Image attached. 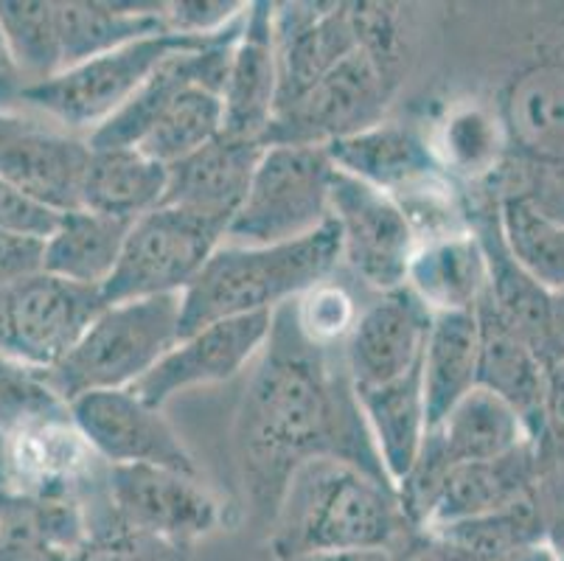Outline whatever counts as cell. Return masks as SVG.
<instances>
[{
    "label": "cell",
    "mask_w": 564,
    "mask_h": 561,
    "mask_svg": "<svg viewBox=\"0 0 564 561\" xmlns=\"http://www.w3.org/2000/svg\"><path fill=\"white\" fill-rule=\"evenodd\" d=\"M292 315L310 343L321 348H343L360 312L351 292L326 278L292 301Z\"/></svg>",
    "instance_id": "37"
},
{
    "label": "cell",
    "mask_w": 564,
    "mask_h": 561,
    "mask_svg": "<svg viewBox=\"0 0 564 561\" xmlns=\"http://www.w3.org/2000/svg\"><path fill=\"white\" fill-rule=\"evenodd\" d=\"M177 550L135 533L116 531L90 537L68 555V561H172Z\"/></svg>",
    "instance_id": "40"
},
{
    "label": "cell",
    "mask_w": 564,
    "mask_h": 561,
    "mask_svg": "<svg viewBox=\"0 0 564 561\" xmlns=\"http://www.w3.org/2000/svg\"><path fill=\"white\" fill-rule=\"evenodd\" d=\"M427 533H433L441 542L453 544L455 550L478 561L500 559V555H509L514 550L528 548V544L547 542L542 511L536 506V494L528 497V500L502 508V511L441 525V528H433Z\"/></svg>",
    "instance_id": "33"
},
{
    "label": "cell",
    "mask_w": 564,
    "mask_h": 561,
    "mask_svg": "<svg viewBox=\"0 0 564 561\" xmlns=\"http://www.w3.org/2000/svg\"><path fill=\"white\" fill-rule=\"evenodd\" d=\"M45 241L0 230V287L18 284L43 272Z\"/></svg>",
    "instance_id": "41"
},
{
    "label": "cell",
    "mask_w": 564,
    "mask_h": 561,
    "mask_svg": "<svg viewBox=\"0 0 564 561\" xmlns=\"http://www.w3.org/2000/svg\"><path fill=\"white\" fill-rule=\"evenodd\" d=\"M430 435L438 441L449 466L495 461L531 441L517 410L484 388L469 390Z\"/></svg>",
    "instance_id": "30"
},
{
    "label": "cell",
    "mask_w": 564,
    "mask_h": 561,
    "mask_svg": "<svg viewBox=\"0 0 564 561\" xmlns=\"http://www.w3.org/2000/svg\"><path fill=\"white\" fill-rule=\"evenodd\" d=\"M478 317V388L500 396L517 410L536 441L545 432V365L525 339L497 317L486 295L475 306Z\"/></svg>",
    "instance_id": "22"
},
{
    "label": "cell",
    "mask_w": 564,
    "mask_h": 561,
    "mask_svg": "<svg viewBox=\"0 0 564 561\" xmlns=\"http://www.w3.org/2000/svg\"><path fill=\"white\" fill-rule=\"evenodd\" d=\"M105 306L101 290L70 284L51 272L0 287V357L51 370L68 357Z\"/></svg>",
    "instance_id": "11"
},
{
    "label": "cell",
    "mask_w": 564,
    "mask_h": 561,
    "mask_svg": "<svg viewBox=\"0 0 564 561\" xmlns=\"http://www.w3.org/2000/svg\"><path fill=\"white\" fill-rule=\"evenodd\" d=\"M404 287L433 315L471 312L489 290V267L478 236L464 230L415 247Z\"/></svg>",
    "instance_id": "26"
},
{
    "label": "cell",
    "mask_w": 564,
    "mask_h": 561,
    "mask_svg": "<svg viewBox=\"0 0 564 561\" xmlns=\"http://www.w3.org/2000/svg\"><path fill=\"white\" fill-rule=\"evenodd\" d=\"M59 419H70V408L51 388L45 370L0 357V439Z\"/></svg>",
    "instance_id": "36"
},
{
    "label": "cell",
    "mask_w": 564,
    "mask_h": 561,
    "mask_svg": "<svg viewBox=\"0 0 564 561\" xmlns=\"http://www.w3.org/2000/svg\"><path fill=\"white\" fill-rule=\"evenodd\" d=\"M90 143L37 118L0 112V180L48 208L68 214L82 208Z\"/></svg>",
    "instance_id": "15"
},
{
    "label": "cell",
    "mask_w": 564,
    "mask_h": 561,
    "mask_svg": "<svg viewBox=\"0 0 564 561\" xmlns=\"http://www.w3.org/2000/svg\"><path fill=\"white\" fill-rule=\"evenodd\" d=\"M323 149L337 172L373 185L391 199H402L433 180L449 177L427 138L404 123L382 121Z\"/></svg>",
    "instance_id": "20"
},
{
    "label": "cell",
    "mask_w": 564,
    "mask_h": 561,
    "mask_svg": "<svg viewBox=\"0 0 564 561\" xmlns=\"http://www.w3.org/2000/svg\"><path fill=\"white\" fill-rule=\"evenodd\" d=\"M533 18L525 60L514 65L495 107L509 143L495 188L564 223V3L536 7Z\"/></svg>",
    "instance_id": "2"
},
{
    "label": "cell",
    "mask_w": 564,
    "mask_h": 561,
    "mask_svg": "<svg viewBox=\"0 0 564 561\" xmlns=\"http://www.w3.org/2000/svg\"><path fill=\"white\" fill-rule=\"evenodd\" d=\"M545 430L564 435V357L545 368Z\"/></svg>",
    "instance_id": "43"
},
{
    "label": "cell",
    "mask_w": 564,
    "mask_h": 561,
    "mask_svg": "<svg viewBox=\"0 0 564 561\" xmlns=\"http://www.w3.org/2000/svg\"><path fill=\"white\" fill-rule=\"evenodd\" d=\"M248 3L236 0H174L163 3V18L172 34H186V37H208L217 31L228 29Z\"/></svg>",
    "instance_id": "38"
},
{
    "label": "cell",
    "mask_w": 564,
    "mask_h": 561,
    "mask_svg": "<svg viewBox=\"0 0 564 561\" xmlns=\"http://www.w3.org/2000/svg\"><path fill=\"white\" fill-rule=\"evenodd\" d=\"M399 79L368 51L357 48L315 82L304 96L275 112L267 143L329 147L340 138L377 127L397 90Z\"/></svg>",
    "instance_id": "10"
},
{
    "label": "cell",
    "mask_w": 564,
    "mask_h": 561,
    "mask_svg": "<svg viewBox=\"0 0 564 561\" xmlns=\"http://www.w3.org/2000/svg\"><path fill=\"white\" fill-rule=\"evenodd\" d=\"M59 216H63L59 211L37 203L12 183L0 180V230L45 241L59 225Z\"/></svg>",
    "instance_id": "39"
},
{
    "label": "cell",
    "mask_w": 564,
    "mask_h": 561,
    "mask_svg": "<svg viewBox=\"0 0 564 561\" xmlns=\"http://www.w3.org/2000/svg\"><path fill=\"white\" fill-rule=\"evenodd\" d=\"M413 531L397 488L337 457L301 463L270 519V553L292 561L332 550H393Z\"/></svg>",
    "instance_id": "3"
},
{
    "label": "cell",
    "mask_w": 564,
    "mask_h": 561,
    "mask_svg": "<svg viewBox=\"0 0 564 561\" xmlns=\"http://www.w3.org/2000/svg\"><path fill=\"white\" fill-rule=\"evenodd\" d=\"M292 561H397V553L388 548H366V550H332V553H312Z\"/></svg>",
    "instance_id": "45"
},
{
    "label": "cell",
    "mask_w": 564,
    "mask_h": 561,
    "mask_svg": "<svg viewBox=\"0 0 564 561\" xmlns=\"http://www.w3.org/2000/svg\"><path fill=\"white\" fill-rule=\"evenodd\" d=\"M500 225L514 259L547 292H564V223L528 199L506 194L500 197Z\"/></svg>",
    "instance_id": "34"
},
{
    "label": "cell",
    "mask_w": 564,
    "mask_h": 561,
    "mask_svg": "<svg viewBox=\"0 0 564 561\" xmlns=\"http://www.w3.org/2000/svg\"><path fill=\"white\" fill-rule=\"evenodd\" d=\"M63 71L143 37L166 34L163 3L118 0H54Z\"/></svg>",
    "instance_id": "24"
},
{
    "label": "cell",
    "mask_w": 564,
    "mask_h": 561,
    "mask_svg": "<svg viewBox=\"0 0 564 561\" xmlns=\"http://www.w3.org/2000/svg\"><path fill=\"white\" fill-rule=\"evenodd\" d=\"M3 488L34 497L85 500L105 483L107 463L90 450L74 419L45 421L3 441Z\"/></svg>",
    "instance_id": "17"
},
{
    "label": "cell",
    "mask_w": 564,
    "mask_h": 561,
    "mask_svg": "<svg viewBox=\"0 0 564 561\" xmlns=\"http://www.w3.org/2000/svg\"><path fill=\"white\" fill-rule=\"evenodd\" d=\"M0 29L25 87L63 71L54 0H0Z\"/></svg>",
    "instance_id": "35"
},
{
    "label": "cell",
    "mask_w": 564,
    "mask_h": 561,
    "mask_svg": "<svg viewBox=\"0 0 564 561\" xmlns=\"http://www.w3.org/2000/svg\"><path fill=\"white\" fill-rule=\"evenodd\" d=\"M275 3H248L223 85V136L264 143L279 110Z\"/></svg>",
    "instance_id": "19"
},
{
    "label": "cell",
    "mask_w": 564,
    "mask_h": 561,
    "mask_svg": "<svg viewBox=\"0 0 564 561\" xmlns=\"http://www.w3.org/2000/svg\"><path fill=\"white\" fill-rule=\"evenodd\" d=\"M335 172L323 147L267 143L225 241L264 247L315 234L329 223Z\"/></svg>",
    "instance_id": "6"
},
{
    "label": "cell",
    "mask_w": 564,
    "mask_h": 561,
    "mask_svg": "<svg viewBox=\"0 0 564 561\" xmlns=\"http://www.w3.org/2000/svg\"><path fill=\"white\" fill-rule=\"evenodd\" d=\"M433 312L408 287L366 306L343 346L354 390L382 388L422 365Z\"/></svg>",
    "instance_id": "16"
},
{
    "label": "cell",
    "mask_w": 564,
    "mask_h": 561,
    "mask_svg": "<svg viewBox=\"0 0 564 561\" xmlns=\"http://www.w3.org/2000/svg\"><path fill=\"white\" fill-rule=\"evenodd\" d=\"M130 225L85 208L68 211L45 239L43 272L65 278L70 284L101 290L116 270Z\"/></svg>",
    "instance_id": "29"
},
{
    "label": "cell",
    "mask_w": 564,
    "mask_h": 561,
    "mask_svg": "<svg viewBox=\"0 0 564 561\" xmlns=\"http://www.w3.org/2000/svg\"><path fill=\"white\" fill-rule=\"evenodd\" d=\"M337 265L340 236L332 219L315 234L281 245L223 241L181 295V337L228 317L275 312L332 278Z\"/></svg>",
    "instance_id": "4"
},
{
    "label": "cell",
    "mask_w": 564,
    "mask_h": 561,
    "mask_svg": "<svg viewBox=\"0 0 564 561\" xmlns=\"http://www.w3.org/2000/svg\"><path fill=\"white\" fill-rule=\"evenodd\" d=\"M228 236L223 223L158 205L130 225L118 265L101 287L105 303L183 295Z\"/></svg>",
    "instance_id": "8"
},
{
    "label": "cell",
    "mask_w": 564,
    "mask_h": 561,
    "mask_svg": "<svg viewBox=\"0 0 564 561\" xmlns=\"http://www.w3.org/2000/svg\"><path fill=\"white\" fill-rule=\"evenodd\" d=\"M236 463L250 503L273 519L286 481L301 463L337 457L388 483L348 379L343 348H321L301 334L292 301L273 312L253 359L234 427Z\"/></svg>",
    "instance_id": "1"
},
{
    "label": "cell",
    "mask_w": 564,
    "mask_h": 561,
    "mask_svg": "<svg viewBox=\"0 0 564 561\" xmlns=\"http://www.w3.org/2000/svg\"><path fill=\"white\" fill-rule=\"evenodd\" d=\"M273 29L279 110L360 48L351 3H275Z\"/></svg>",
    "instance_id": "18"
},
{
    "label": "cell",
    "mask_w": 564,
    "mask_h": 561,
    "mask_svg": "<svg viewBox=\"0 0 564 561\" xmlns=\"http://www.w3.org/2000/svg\"><path fill=\"white\" fill-rule=\"evenodd\" d=\"M362 410L382 470L397 488L422 455L427 439V408H424L422 365L382 388L354 390Z\"/></svg>",
    "instance_id": "25"
},
{
    "label": "cell",
    "mask_w": 564,
    "mask_h": 561,
    "mask_svg": "<svg viewBox=\"0 0 564 561\" xmlns=\"http://www.w3.org/2000/svg\"><path fill=\"white\" fill-rule=\"evenodd\" d=\"M181 295L107 303L63 363L45 370L51 388L74 401L96 390H127L181 339Z\"/></svg>",
    "instance_id": "5"
},
{
    "label": "cell",
    "mask_w": 564,
    "mask_h": 561,
    "mask_svg": "<svg viewBox=\"0 0 564 561\" xmlns=\"http://www.w3.org/2000/svg\"><path fill=\"white\" fill-rule=\"evenodd\" d=\"M264 143L219 136L181 163L169 166L166 197L161 205L205 216L225 228L248 197Z\"/></svg>",
    "instance_id": "21"
},
{
    "label": "cell",
    "mask_w": 564,
    "mask_h": 561,
    "mask_svg": "<svg viewBox=\"0 0 564 561\" xmlns=\"http://www.w3.org/2000/svg\"><path fill=\"white\" fill-rule=\"evenodd\" d=\"M393 553H397V561H471L469 555L427 531H413L410 537H402Z\"/></svg>",
    "instance_id": "42"
},
{
    "label": "cell",
    "mask_w": 564,
    "mask_h": 561,
    "mask_svg": "<svg viewBox=\"0 0 564 561\" xmlns=\"http://www.w3.org/2000/svg\"><path fill=\"white\" fill-rule=\"evenodd\" d=\"M329 219L340 236V261L362 284L379 295L408 284L410 261L419 241L402 208L388 194L335 172Z\"/></svg>",
    "instance_id": "12"
},
{
    "label": "cell",
    "mask_w": 564,
    "mask_h": 561,
    "mask_svg": "<svg viewBox=\"0 0 564 561\" xmlns=\"http://www.w3.org/2000/svg\"><path fill=\"white\" fill-rule=\"evenodd\" d=\"M212 37V34H208ZM199 37L186 34H155L107 54L90 56L74 68L59 71L40 85L25 87L20 105L45 112L63 130L87 138L101 123L110 121L127 101L141 90L152 71L183 45H192Z\"/></svg>",
    "instance_id": "7"
},
{
    "label": "cell",
    "mask_w": 564,
    "mask_h": 561,
    "mask_svg": "<svg viewBox=\"0 0 564 561\" xmlns=\"http://www.w3.org/2000/svg\"><path fill=\"white\" fill-rule=\"evenodd\" d=\"M551 317H553V337H556L558 354L564 357V292H553Z\"/></svg>",
    "instance_id": "46"
},
{
    "label": "cell",
    "mask_w": 564,
    "mask_h": 561,
    "mask_svg": "<svg viewBox=\"0 0 564 561\" xmlns=\"http://www.w3.org/2000/svg\"><path fill=\"white\" fill-rule=\"evenodd\" d=\"M533 488H536L533 441L517 446L509 455L495 457V461L455 463L441 481L438 497H435L433 511L422 531L502 511V508L533 497Z\"/></svg>",
    "instance_id": "23"
},
{
    "label": "cell",
    "mask_w": 564,
    "mask_h": 561,
    "mask_svg": "<svg viewBox=\"0 0 564 561\" xmlns=\"http://www.w3.org/2000/svg\"><path fill=\"white\" fill-rule=\"evenodd\" d=\"M25 90L23 74L14 65L12 54H9L7 37H3V29H0V112H14V107L20 105Z\"/></svg>",
    "instance_id": "44"
},
{
    "label": "cell",
    "mask_w": 564,
    "mask_h": 561,
    "mask_svg": "<svg viewBox=\"0 0 564 561\" xmlns=\"http://www.w3.org/2000/svg\"><path fill=\"white\" fill-rule=\"evenodd\" d=\"M219 136H223V96L212 87L192 85L169 101L166 110L158 116L135 149L169 169Z\"/></svg>",
    "instance_id": "32"
},
{
    "label": "cell",
    "mask_w": 564,
    "mask_h": 561,
    "mask_svg": "<svg viewBox=\"0 0 564 561\" xmlns=\"http://www.w3.org/2000/svg\"><path fill=\"white\" fill-rule=\"evenodd\" d=\"M430 147L455 183H471L478 188L495 185L509 158L506 130L489 105H460L449 110Z\"/></svg>",
    "instance_id": "31"
},
{
    "label": "cell",
    "mask_w": 564,
    "mask_h": 561,
    "mask_svg": "<svg viewBox=\"0 0 564 561\" xmlns=\"http://www.w3.org/2000/svg\"><path fill=\"white\" fill-rule=\"evenodd\" d=\"M3 477H7V461H3V439H0V488H3Z\"/></svg>",
    "instance_id": "47"
},
{
    "label": "cell",
    "mask_w": 564,
    "mask_h": 561,
    "mask_svg": "<svg viewBox=\"0 0 564 561\" xmlns=\"http://www.w3.org/2000/svg\"><path fill=\"white\" fill-rule=\"evenodd\" d=\"M270 323L273 312L208 323L177 339L130 390L147 404L163 410L177 393L228 382L259 357L270 334Z\"/></svg>",
    "instance_id": "14"
},
{
    "label": "cell",
    "mask_w": 564,
    "mask_h": 561,
    "mask_svg": "<svg viewBox=\"0 0 564 561\" xmlns=\"http://www.w3.org/2000/svg\"><path fill=\"white\" fill-rule=\"evenodd\" d=\"M478 388V317L471 312H438L430 323L422 354V390L427 432L447 419L469 390Z\"/></svg>",
    "instance_id": "27"
},
{
    "label": "cell",
    "mask_w": 564,
    "mask_h": 561,
    "mask_svg": "<svg viewBox=\"0 0 564 561\" xmlns=\"http://www.w3.org/2000/svg\"><path fill=\"white\" fill-rule=\"evenodd\" d=\"M169 169L152 161L141 149H90L85 183H82V208L94 214L135 223L150 214L166 197Z\"/></svg>",
    "instance_id": "28"
},
{
    "label": "cell",
    "mask_w": 564,
    "mask_h": 561,
    "mask_svg": "<svg viewBox=\"0 0 564 561\" xmlns=\"http://www.w3.org/2000/svg\"><path fill=\"white\" fill-rule=\"evenodd\" d=\"M112 531L183 550L223 528L225 511L203 477L161 466H107Z\"/></svg>",
    "instance_id": "9"
},
{
    "label": "cell",
    "mask_w": 564,
    "mask_h": 561,
    "mask_svg": "<svg viewBox=\"0 0 564 561\" xmlns=\"http://www.w3.org/2000/svg\"><path fill=\"white\" fill-rule=\"evenodd\" d=\"M68 408L76 430L107 466H161L203 477L163 410L138 399L130 388L85 393Z\"/></svg>",
    "instance_id": "13"
}]
</instances>
